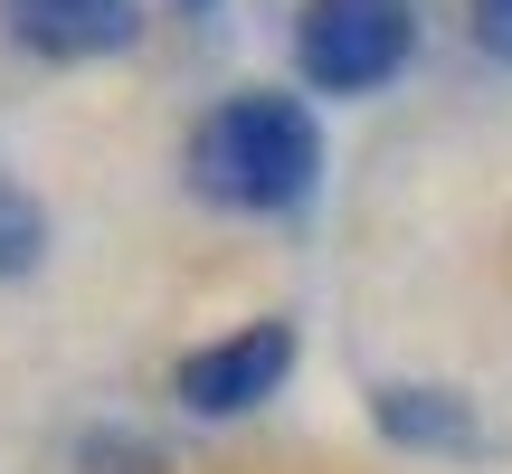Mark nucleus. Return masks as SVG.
I'll list each match as a JSON object with an SVG mask.
<instances>
[{
  "mask_svg": "<svg viewBox=\"0 0 512 474\" xmlns=\"http://www.w3.org/2000/svg\"><path fill=\"white\" fill-rule=\"evenodd\" d=\"M181 171L209 209H238V219H285L313 200L323 181V124H313L304 95L285 86H238L228 105H209L181 143Z\"/></svg>",
  "mask_w": 512,
  "mask_h": 474,
  "instance_id": "1",
  "label": "nucleus"
},
{
  "mask_svg": "<svg viewBox=\"0 0 512 474\" xmlns=\"http://www.w3.org/2000/svg\"><path fill=\"white\" fill-rule=\"evenodd\" d=\"M418 57V0H304L294 76L313 95H370Z\"/></svg>",
  "mask_w": 512,
  "mask_h": 474,
  "instance_id": "2",
  "label": "nucleus"
},
{
  "mask_svg": "<svg viewBox=\"0 0 512 474\" xmlns=\"http://www.w3.org/2000/svg\"><path fill=\"white\" fill-rule=\"evenodd\" d=\"M285 370H294V323L285 313H256V323L219 332V342L181 351L171 399H181L190 418H247V408H266L275 389H285Z\"/></svg>",
  "mask_w": 512,
  "mask_h": 474,
  "instance_id": "3",
  "label": "nucleus"
},
{
  "mask_svg": "<svg viewBox=\"0 0 512 474\" xmlns=\"http://www.w3.org/2000/svg\"><path fill=\"white\" fill-rule=\"evenodd\" d=\"M0 19L48 67H95V57H124L143 38V10L133 0H0Z\"/></svg>",
  "mask_w": 512,
  "mask_h": 474,
  "instance_id": "4",
  "label": "nucleus"
},
{
  "mask_svg": "<svg viewBox=\"0 0 512 474\" xmlns=\"http://www.w3.org/2000/svg\"><path fill=\"white\" fill-rule=\"evenodd\" d=\"M370 427H380L389 446H408V456H465V446H475V408H465L456 389H427V380L370 389Z\"/></svg>",
  "mask_w": 512,
  "mask_h": 474,
  "instance_id": "5",
  "label": "nucleus"
},
{
  "mask_svg": "<svg viewBox=\"0 0 512 474\" xmlns=\"http://www.w3.org/2000/svg\"><path fill=\"white\" fill-rule=\"evenodd\" d=\"M38 266H48V200L0 171V285H19V275H38Z\"/></svg>",
  "mask_w": 512,
  "mask_h": 474,
  "instance_id": "6",
  "label": "nucleus"
},
{
  "mask_svg": "<svg viewBox=\"0 0 512 474\" xmlns=\"http://www.w3.org/2000/svg\"><path fill=\"white\" fill-rule=\"evenodd\" d=\"M76 474H171V456L133 427H86L76 437Z\"/></svg>",
  "mask_w": 512,
  "mask_h": 474,
  "instance_id": "7",
  "label": "nucleus"
},
{
  "mask_svg": "<svg viewBox=\"0 0 512 474\" xmlns=\"http://www.w3.org/2000/svg\"><path fill=\"white\" fill-rule=\"evenodd\" d=\"M475 48L512 67V0H475Z\"/></svg>",
  "mask_w": 512,
  "mask_h": 474,
  "instance_id": "8",
  "label": "nucleus"
},
{
  "mask_svg": "<svg viewBox=\"0 0 512 474\" xmlns=\"http://www.w3.org/2000/svg\"><path fill=\"white\" fill-rule=\"evenodd\" d=\"M133 10H143V19H200L209 0H133Z\"/></svg>",
  "mask_w": 512,
  "mask_h": 474,
  "instance_id": "9",
  "label": "nucleus"
}]
</instances>
